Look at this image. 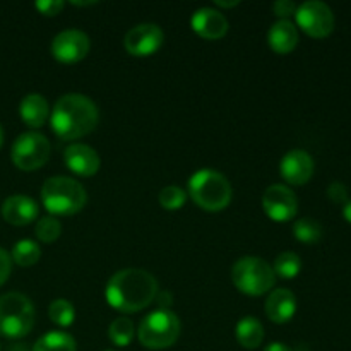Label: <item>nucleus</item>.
Segmentation results:
<instances>
[{
    "instance_id": "f257e3e1",
    "label": "nucleus",
    "mask_w": 351,
    "mask_h": 351,
    "mask_svg": "<svg viewBox=\"0 0 351 351\" xmlns=\"http://www.w3.org/2000/svg\"><path fill=\"white\" fill-rule=\"evenodd\" d=\"M158 295V281L151 273L137 267L117 271L108 280L105 297L110 307L122 314L141 312L153 304Z\"/></svg>"
},
{
    "instance_id": "f03ea898",
    "label": "nucleus",
    "mask_w": 351,
    "mask_h": 351,
    "mask_svg": "<svg viewBox=\"0 0 351 351\" xmlns=\"http://www.w3.org/2000/svg\"><path fill=\"white\" fill-rule=\"evenodd\" d=\"M99 120L98 106L79 93L64 95L51 110L50 123L55 136L62 141H75L96 129Z\"/></svg>"
},
{
    "instance_id": "7ed1b4c3",
    "label": "nucleus",
    "mask_w": 351,
    "mask_h": 351,
    "mask_svg": "<svg viewBox=\"0 0 351 351\" xmlns=\"http://www.w3.org/2000/svg\"><path fill=\"white\" fill-rule=\"evenodd\" d=\"M189 195L201 209L209 213L223 211L232 202V185L228 178L215 170H199L189 180Z\"/></svg>"
},
{
    "instance_id": "20e7f679",
    "label": "nucleus",
    "mask_w": 351,
    "mask_h": 351,
    "mask_svg": "<svg viewBox=\"0 0 351 351\" xmlns=\"http://www.w3.org/2000/svg\"><path fill=\"white\" fill-rule=\"evenodd\" d=\"M88 201L82 184L69 177H51L41 187V202L51 216H72Z\"/></svg>"
},
{
    "instance_id": "39448f33",
    "label": "nucleus",
    "mask_w": 351,
    "mask_h": 351,
    "mask_svg": "<svg viewBox=\"0 0 351 351\" xmlns=\"http://www.w3.org/2000/svg\"><path fill=\"white\" fill-rule=\"evenodd\" d=\"M232 281L242 293L249 297H261L276 285V274L264 259L247 256L233 264Z\"/></svg>"
},
{
    "instance_id": "423d86ee",
    "label": "nucleus",
    "mask_w": 351,
    "mask_h": 351,
    "mask_svg": "<svg viewBox=\"0 0 351 351\" xmlns=\"http://www.w3.org/2000/svg\"><path fill=\"white\" fill-rule=\"evenodd\" d=\"M34 326V307L23 293L10 291L0 297V335L19 339L29 335Z\"/></svg>"
},
{
    "instance_id": "0eeeda50",
    "label": "nucleus",
    "mask_w": 351,
    "mask_h": 351,
    "mask_svg": "<svg viewBox=\"0 0 351 351\" xmlns=\"http://www.w3.org/2000/svg\"><path fill=\"white\" fill-rule=\"evenodd\" d=\"M180 336V321L171 311H154L143 319L137 338L141 345L149 350L170 348Z\"/></svg>"
},
{
    "instance_id": "6e6552de",
    "label": "nucleus",
    "mask_w": 351,
    "mask_h": 351,
    "mask_svg": "<svg viewBox=\"0 0 351 351\" xmlns=\"http://www.w3.org/2000/svg\"><path fill=\"white\" fill-rule=\"evenodd\" d=\"M50 141L43 134L24 132L14 141L10 156H12L14 165L19 170L34 171L47 163L48 158H50Z\"/></svg>"
},
{
    "instance_id": "1a4fd4ad",
    "label": "nucleus",
    "mask_w": 351,
    "mask_h": 351,
    "mask_svg": "<svg viewBox=\"0 0 351 351\" xmlns=\"http://www.w3.org/2000/svg\"><path fill=\"white\" fill-rule=\"evenodd\" d=\"M295 17L302 31L317 40L328 38L335 29V14L331 7L319 0H308L298 5Z\"/></svg>"
},
{
    "instance_id": "9d476101",
    "label": "nucleus",
    "mask_w": 351,
    "mask_h": 351,
    "mask_svg": "<svg viewBox=\"0 0 351 351\" xmlns=\"http://www.w3.org/2000/svg\"><path fill=\"white\" fill-rule=\"evenodd\" d=\"M91 41L86 33L79 29H65L51 41L50 51L60 64H77L89 53Z\"/></svg>"
},
{
    "instance_id": "9b49d317",
    "label": "nucleus",
    "mask_w": 351,
    "mask_h": 351,
    "mask_svg": "<svg viewBox=\"0 0 351 351\" xmlns=\"http://www.w3.org/2000/svg\"><path fill=\"white\" fill-rule=\"evenodd\" d=\"M263 208L266 211L267 218L278 223H285L297 216L298 199L295 192L288 189L287 185L274 184L267 187L266 192H264Z\"/></svg>"
},
{
    "instance_id": "f8f14e48",
    "label": "nucleus",
    "mask_w": 351,
    "mask_h": 351,
    "mask_svg": "<svg viewBox=\"0 0 351 351\" xmlns=\"http://www.w3.org/2000/svg\"><path fill=\"white\" fill-rule=\"evenodd\" d=\"M165 41V34L160 26L153 23H143L127 31L123 47L134 57H149L156 53Z\"/></svg>"
},
{
    "instance_id": "ddd939ff",
    "label": "nucleus",
    "mask_w": 351,
    "mask_h": 351,
    "mask_svg": "<svg viewBox=\"0 0 351 351\" xmlns=\"http://www.w3.org/2000/svg\"><path fill=\"white\" fill-rule=\"evenodd\" d=\"M280 171L290 185H304L314 175V160L307 151L291 149L281 160Z\"/></svg>"
},
{
    "instance_id": "4468645a",
    "label": "nucleus",
    "mask_w": 351,
    "mask_h": 351,
    "mask_svg": "<svg viewBox=\"0 0 351 351\" xmlns=\"http://www.w3.org/2000/svg\"><path fill=\"white\" fill-rule=\"evenodd\" d=\"M191 26L204 40H221L228 33V19L219 10L202 7L194 12Z\"/></svg>"
},
{
    "instance_id": "2eb2a0df",
    "label": "nucleus",
    "mask_w": 351,
    "mask_h": 351,
    "mask_svg": "<svg viewBox=\"0 0 351 351\" xmlns=\"http://www.w3.org/2000/svg\"><path fill=\"white\" fill-rule=\"evenodd\" d=\"M64 161L69 170L79 177H93L98 173L101 165L98 153L86 144H71L65 147Z\"/></svg>"
},
{
    "instance_id": "dca6fc26",
    "label": "nucleus",
    "mask_w": 351,
    "mask_h": 351,
    "mask_svg": "<svg viewBox=\"0 0 351 351\" xmlns=\"http://www.w3.org/2000/svg\"><path fill=\"white\" fill-rule=\"evenodd\" d=\"M38 204L27 195H10L2 206L3 219L14 226L29 225L38 218Z\"/></svg>"
},
{
    "instance_id": "f3484780",
    "label": "nucleus",
    "mask_w": 351,
    "mask_h": 351,
    "mask_svg": "<svg viewBox=\"0 0 351 351\" xmlns=\"http://www.w3.org/2000/svg\"><path fill=\"white\" fill-rule=\"evenodd\" d=\"M297 312V298L290 290L278 288L266 300V315L274 324H287Z\"/></svg>"
},
{
    "instance_id": "a211bd4d",
    "label": "nucleus",
    "mask_w": 351,
    "mask_h": 351,
    "mask_svg": "<svg viewBox=\"0 0 351 351\" xmlns=\"http://www.w3.org/2000/svg\"><path fill=\"white\" fill-rule=\"evenodd\" d=\"M298 41H300L298 29L288 19L278 21L267 31V45L271 47V50L280 55H287L290 51H293L297 48Z\"/></svg>"
},
{
    "instance_id": "6ab92c4d",
    "label": "nucleus",
    "mask_w": 351,
    "mask_h": 351,
    "mask_svg": "<svg viewBox=\"0 0 351 351\" xmlns=\"http://www.w3.org/2000/svg\"><path fill=\"white\" fill-rule=\"evenodd\" d=\"M19 113L27 127L40 129L41 125L47 123L48 117H50V106L43 96L38 95V93H29L21 99Z\"/></svg>"
},
{
    "instance_id": "aec40b11",
    "label": "nucleus",
    "mask_w": 351,
    "mask_h": 351,
    "mask_svg": "<svg viewBox=\"0 0 351 351\" xmlns=\"http://www.w3.org/2000/svg\"><path fill=\"white\" fill-rule=\"evenodd\" d=\"M237 341L247 350L259 348L264 339V328L256 317H243L237 324Z\"/></svg>"
},
{
    "instance_id": "412c9836",
    "label": "nucleus",
    "mask_w": 351,
    "mask_h": 351,
    "mask_svg": "<svg viewBox=\"0 0 351 351\" xmlns=\"http://www.w3.org/2000/svg\"><path fill=\"white\" fill-rule=\"evenodd\" d=\"M33 351H77L74 338L67 332H47L34 343Z\"/></svg>"
},
{
    "instance_id": "4be33fe9",
    "label": "nucleus",
    "mask_w": 351,
    "mask_h": 351,
    "mask_svg": "<svg viewBox=\"0 0 351 351\" xmlns=\"http://www.w3.org/2000/svg\"><path fill=\"white\" fill-rule=\"evenodd\" d=\"M40 257H41V250L36 242H33V240H19V242L14 245L10 259H12L17 266L29 267V266H34V264L40 261Z\"/></svg>"
},
{
    "instance_id": "5701e85b",
    "label": "nucleus",
    "mask_w": 351,
    "mask_h": 351,
    "mask_svg": "<svg viewBox=\"0 0 351 351\" xmlns=\"http://www.w3.org/2000/svg\"><path fill=\"white\" fill-rule=\"evenodd\" d=\"M274 274L283 280H293L302 271V259L295 252H283L276 257L273 267Z\"/></svg>"
},
{
    "instance_id": "b1692460",
    "label": "nucleus",
    "mask_w": 351,
    "mask_h": 351,
    "mask_svg": "<svg viewBox=\"0 0 351 351\" xmlns=\"http://www.w3.org/2000/svg\"><path fill=\"white\" fill-rule=\"evenodd\" d=\"M108 338L115 346H129L134 339V322L129 317H117L108 328Z\"/></svg>"
},
{
    "instance_id": "393cba45",
    "label": "nucleus",
    "mask_w": 351,
    "mask_h": 351,
    "mask_svg": "<svg viewBox=\"0 0 351 351\" xmlns=\"http://www.w3.org/2000/svg\"><path fill=\"white\" fill-rule=\"evenodd\" d=\"M48 315H50V321L53 324L60 326V328H69L75 319V308L65 298H57L48 307Z\"/></svg>"
},
{
    "instance_id": "a878e982",
    "label": "nucleus",
    "mask_w": 351,
    "mask_h": 351,
    "mask_svg": "<svg viewBox=\"0 0 351 351\" xmlns=\"http://www.w3.org/2000/svg\"><path fill=\"white\" fill-rule=\"evenodd\" d=\"M293 235L295 239L300 240V242L304 243H315L321 240L322 228L315 219L302 218L298 219V221H295Z\"/></svg>"
},
{
    "instance_id": "bb28decb",
    "label": "nucleus",
    "mask_w": 351,
    "mask_h": 351,
    "mask_svg": "<svg viewBox=\"0 0 351 351\" xmlns=\"http://www.w3.org/2000/svg\"><path fill=\"white\" fill-rule=\"evenodd\" d=\"M158 201H160L161 208L167 209V211H177L187 201V192L177 185H168V187L161 189Z\"/></svg>"
},
{
    "instance_id": "cd10ccee",
    "label": "nucleus",
    "mask_w": 351,
    "mask_h": 351,
    "mask_svg": "<svg viewBox=\"0 0 351 351\" xmlns=\"http://www.w3.org/2000/svg\"><path fill=\"white\" fill-rule=\"evenodd\" d=\"M34 232H36V237L40 242L51 243V242H55L58 237H60L62 223L58 221L55 216H45V218H41L40 221L36 223V228H34Z\"/></svg>"
},
{
    "instance_id": "c85d7f7f",
    "label": "nucleus",
    "mask_w": 351,
    "mask_h": 351,
    "mask_svg": "<svg viewBox=\"0 0 351 351\" xmlns=\"http://www.w3.org/2000/svg\"><path fill=\"white\" fill-rule=\"evenodd\" d=\"M328 197L331 199L332 202H336V204L345 206L346 202H348V189H346V185H343L341 182H335V184L329 185Z\"/></svg>"
},
{
    "instance_id": "c756f323",
    "label": "nucleus",
    "mask_w": 351,
    "mask_h": 351,
    "mask_svg": "<svg viewBox=\"0 0 351 351\" xmlns=\"http://www.w3.org/2000/svg\"><path fill=\"white\" fill-rule=\"evenodd\" d=\"M34 7H36L43 16H57V14H60V10L64 9L65 3L60 2V0H41V2L34 3Z\"/></svg>"
},
{
    "instance_id": "7c9ffc66",
    "label": "nucleus",
    "mask_w": 351,
    "mask_h": 351,
    "mask_svg": "<svg viewBox=\"0 0 351 351\" xmlns=\"http://www.w3.org/2000/svg\"><path fill=\"white\" fill-rule=\"evenodd\" d=\"M298 5L291 0H278V2L273 3V12L274 16L278 17H283V19H288L291 14L297 12Z\"/></svg>"
},
{
    "instance_id": "2f4dec72",
    "label": "nucleus",
    "mask_w": 351,
    "mask_h": 351,
    "mask_svg": "<svg viewBox=\"0 0 351 351\" xmlns=\"http://www.w3.org/2000/svg\"><path fill=\"white\" fill-rule=\"evenodd\" d=\"M10 271H12V259L3 249H0V287L9 280Z\"/></svg>"
},
{
    "instance_id": "473e14b6",
    "label": "nucleus",
    "mask_w": 351,
    "mask_h": 351,
    "mask_svg": "<svg viewBox=\"0 0 351 351\" xmlns=\"http://www.w3.org/2000/svg\"><path fill=\"white\" fill-rule=\"evenodd\" d=\"M154 300H158V307H160V311H168L171 305V302H173V297H171L170 291L161 290V291H158V295Z\"/></svg>"
},
{
    "instance_id": "72a5a7b5",
    "label": "nucleus",
    "mask_w": 351,
    "mask_h": 351,
    "mask_svg": "<svg viewBox=\"0 0 351 351\" xmlns=\"http://www.w3.org/2000/svg\"><path fill=\"white\" fill-rule=\"evenodd\" d=\"M264 351H295V350H291L290 346L283 345V343L274 341V343H271V345H267L266 348H264Z\"/></svg>"
},
{
    "instance_id": "f704fd0d",
    "label": "nucleus",
    "mask_w": 351,
    "mask_h": 351,
    "mask_svg": "<svg viewBox=\"0 0 351 351\" xmlns=\"http://www.w3.org/2000/svg\"><path fill=\"white\" fill-rule=\"evenodd\" d=\"M216 7H223V9H232V7L239 5V0H233V2H221V0H215Z\"/></svg>"
},
{
    "instance_id": "c9c22d12",
    "label": "nucleus",
    "mask_w": 351,
    "mask_h": 351,
    "mask_svg": "<svg viewBox=\"0 0 351 351\" xmlns=\"http://www.w3.org/2000/svg\"><path fill=\"white\" fill-rule=\"evenodd\" d=\"M343 216H345L346 221L351 223V201H348L345 206H343Z\"/></svg>"
},
{
    "instance_id": "e433bc0d",
    "label": "nucleus",
    "mask_w": 351,
    "mask_h": 351,
    "mask_svg": "<svg viewBox=\"0 0 351 351\" xmlns=\"http://www.w3.org/2000/svg\"><path fill=\"white\" fill-rule=\"evenodd\" d=\"M96 2H72V5H79V7H88V5H95Z\"/></svg>"
},
{
    "instance_id": "4c0bfd02",
    "label": "nucleus",
    "mask_w": 351,
    "mask_h": 351,
    "mask_svg": "<svg viewBox=\"0 0 351 351\" xmlns=\"http://www.w3.org/2000/svg\"><path fill=\"white\" fill-rule=\"evenodd\" d=\"M2 143H3V130L2 127H0V147H2Z\"/></svg>"
},
{
    "instance_id": "58836bf2",
    "label": "nucleus",
    "mask_w": 351,
    "mask_h": 351,
    "mask_svg": "<svg viewBox=\"0 0 351 351\" xmlns=\"http://www.w3.org/2000/svg\"><path fill=\"white\" fill-rule=\"evenodd\" d=\"M106 351H113V350H106Z\"/></svg>"
}]
</instances>
